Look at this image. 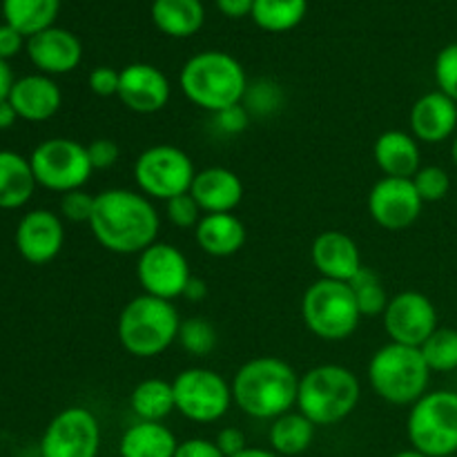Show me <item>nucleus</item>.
I'll use <instances>...</instances> for the list:
<instances>
[{"mask_svg": "<svg viewBox=\"0 0 457 457\" xmlns=\"http://www.w3.org/2000/svg\"><path fill=\"white\" fill-rule=\"evenodd\" d=\"M89 228L107 253L141 254L159 241L161 217L141 192L110 187L96 195Z\"/></svg>", "mask_w": 457, "mask_h": 457, "instance_id": "f257e3e1", "label": "nucleus"}, {"mask_svg": "<svg viewBox=\"0 0 457 457\" xmlns=\"http://www.w3.org/2000/svg\"><path fill=\"white\" fill-rule=\"evenodd\" d=\"M299 375L279 357L248 360L232 379V400L254 420H277L297 406Z\"/></svg>", "mask_w": 457, "mask_h": 457, "instance_id": "f03ea898", "label": "nucleus"}, {"mask_svg": "<svg viewBox=\"0 0 457 457\" xmlns=\"http://www.w3.org/2000/svg\"><path fill=\"white\" fill-rule=\"evenodd\" d=\"M179 85L192 105L210 114L244 103L250 87L244 65L235 56L219 49H205L187 58L181 67Z\"/></svg>", "mask_w": 457, "mask_h": 457, "instance_id": "7ed1b4c3", "label": "nucleus"}, {"mask_svg": "<svg viewBox=\"0 0 457 457\" xmlns=\"http://www.w3.org/2000/svg\"><path fill=\"white\" fill-rule=\"evenodd\" d=\"M181 317L177 306L168 299L138 295L129 299L119 315V342L125 351L138 360L159 357L177 342Z\"/></svg>", "mask_w": 457, "mask_h": 457, "instance_id": "20e7f679", "label": "nucleus"}, {"mask_svg": "<svg viewBox=\"0 0 457 457\" xmlns=\"http://www.w3.org/2000/svg\"><path fill=\"white\" fill-rule=\"evenodd\" d=\"M361 386L357 375L342 364H320L299 378L297 409L315 427H333L355 413Z\"/></svg>", "mask_w": 457, "mask_h": 457, "instance_id": "39448f33", "label": "nucleus"}, {"mask_svg": "<svg viewBox=\"0 0 457 457\" xmlns=\"http://www.w3.org/2000/svg\"><path fill=\"white\" fill-rule=\"evenodd\" d=\"M369 382L375 395L395 406H413L428 393L431 369L420 348L388 342L369 361Z\"/></svg>", "mask_w": 457, "mask_h": 457, "instance_id": "423d86ee", "label": "nucleus"}, {"mask_svg": "<svg viewBox=\"0 0 457 457\" xmlns=\"http://www.w3.org/2000/svg\"><path fill=\"white\" fill-rule=\"evenodd\" d=\"M302 317L315 337L324 342H344L357 330L361 312L351 284L317 279L303 293Z\"/></svg>", "mask_w": 457, "mask_h": 457, "instance_id": "0eeeda50", "label": "nucleus"}, {"mask_svg": "<svg viewBox=\"0 0 457 457\" xmlns=\"http://www.w3.org/2000/svg\"><path fill=\"white\" fill-rule=\"evenodd\" d=\"M406 433L415 451L427 457L457 455V393L428 391L411 406Z\"/></svg>", "mask_w": 457, "mask_h": 457, "instance_id": "6e6552de", "label": "nucleus"}, {"mask_svg": "<svg viewBox=\"0 0 457 457\" xmlns=\"http://www.w3.org/2000/svg\"><path fill=\"white\" fill-rule=\"evenodd\" d=\"M196 172L190 156L177 145H152L134 161V181L147 199L170 201L187 195Z\"/></svg>", "mask_w": 457, "mask_h": 457, "instance_id": "1a4fd4ad", "label": "nucleus"}, {"mask_svg": "<svg viewBox=\"0 0 457 457\" xmlns=\"http://www.w3.org/2000/svg\"><path fill=\"white\" fill-rule=\"evenodd\" d=\"M36 183L52 192L83 190L85 183L92 179V161L87 145L74 138H47L34 147L29 156Z\"/></svg>", "mask_w": 457, "mask_h": 457, "instance_id": "9d476101", "label": "nucleus"}, {"mask_svg": "<svg viewBox=\"0 0 457 457\" xmlns=\"http://www.w3.org/2000/svg\"><path fill=\"white\" fill-rule=\"evenodd\" d=\"M172 388L179 413L196 424L219 422L235 402L232 384H228V379L217 370L201 366L181 370L172 379Z\"/></svg>", "mask_w": 457, "mask_h": 457, "instance_id": "9b49d317", "label": "nucleus"}, {"mask_svg": "<svg viewBox=\"0 0 457 457\" xmlns=\"http://www.w3.org/2000/svg\"><path fill=\"white\" fill-rule=\"evenodd\" d=\"M101 449V424L85 406H70L54 415L40 437L43 457H96Z\"/></svg>", "mask_w": 457, "mask_h": 457, "instance_id": "f8f14e48", "label": "nucleus"}, {"mask_svg": "<svg viewBox=\"0 0 457 457\" xmlns=\"http://www.w3.org/2000/svg\"><path fill=\"white\" fill-rule=\"evenodd\" d=\"M137 277L143 293L174 302V299L183 297V290L192 279V272L187 257L177 245L156 241L138 254Z\"/></svg>", "mask_w": 457, "mask_h": 457, "instance_id": "ddd939ff", "label": "nucleus"}, {"mask_svg": "<svg viewBox=\"0 0 457 457\" xmlns=\"http://www.w3.org/2000/svg\"><path fill=\"white\" fill-rule=\"evenodd\" d=\"M384 330L391 342L420 348L440 326L431 299L418 290H404L391 297L382 315Z\"/></svg>", "mask_w": 457, "mask_h": 457, "instance_id": "4468645a", "label": "nucleus"}, {"mask_svg": "<svg viewBox=\"0 0 457 457\" xmlns=\"http://www.w3.org/2000/svg\"><path fill=\"white\" fill-rule=\"evenodd\" d=\"M422 208L424 201L415 190L413 179L384 177L369 192V214L384 230H406L418 221Z\"/></svg>", "mask_w": 457, "mask_h": 457, "instance_id": "2eb2a0df", "label": "nucleus"}, {"mask_svg": "<svg viewBox=\"0 0 457 457\" xmlns=\"http://www.w3.org/2000/svg\"><path fill=\"white\" fill-rule=\"evenodd\" d=\"M119 101L137 114H156L172 96L170 80L159 67L150 62H132L120 70Z\"/></svg>", "mask_w": 457, "mask_h": 457, "instance_id": "dca6fc26", "label": "nucleus"}, {"mask_svg": "<svg viewBox=\"0 0 457 457\" xmlns=\"http://www.w3.org/2000/svg\"><path fill=\"white\" fill-rule=\"evenodd\" d=\"M65 244V228L52 210H31L16 228V248L34 266L54 262Z\"/></svg>", "mask_w": 457, "mask_h": 457, "instance_id": "f3484780", "label": "nucleus"}, {"mask_svg": "<svg viewBox=\"0 0 457 457\" xmlns=\"http://www.w3.org/2000/svg\"><path fill=\"white\" fill-rule=\"evenodd\" d=\"M27 56L43 74H70L83 61V45L71 31L62 27H49L27 38Z\"/></svg>", "mask_w": 457, "mask_h": 457, "instance_id": "a211bd4d", "label": "nucleus"}, {"mask_svg": "<svg viewBox=\"0 0 457 457\" xmlns=\"http://www.w3.org/2000/svg\"><path fill=\"white\" fill-rule=\"evenodd\" d=\"M311 259L321 279L346 281V284L364 268L355 239L339 230H326L317 235L312 241Z\"/></svg>", "mask_w": 457, "mask_h": 457, "instance_id": "6ab92c4d", "label": "nucleus"}, {"mask_svg": "<svg viewBox=\"0 0 457 457\" xmlns=\"http://www.w3.org/2000/svg\"><path fill=\"white\" fill-rule=\"evenodd\" d=\"M411 134L422 143L446 141L457 129V103L440 89L420 96L409 114Z\"/></svg>", "mask_w": 457, "mask_h": 457, "instance_id": "aec40b11", "label": "nucleus"}, {"mask_svg": "<svg viewBox=\"0 0 457 457\" xmlns=\"http://www.w3.org/2000/svg\"><path fill=\"white\" fill-rule=\"evenodd\" d=\"M9 103L16 110L18 119H25L29 123H43L61 110L62 94L52 76L31 74L22 76L13 83L12 92H9Z\"/></svg>", "mask_w": 457, "mask_h": 457, "instance_id": "412c9836", "label": "nucleus"}, {"mask_svg": "<svg viewBox=\"0 0 457 457\" xmlns=\"http://www.w3.org/2000/svg\"><path fill=\"white\" fill-rule=\"evenodd\" d=\"M190 195L204 214L232 212L244 199V181L230 168L212 165L196 172Z\"/></svg>", "mask_w": 457, "mask_h": 457, "instance_id": "4be33fe9", "label": "nucleus"}, {"mask_svg": "<svg viewBox=\"0 0 457 457\" xmlns=\"http://www.w3.org/2000/svg\"><path fill=\"white\" fill-rule=\"evenodd\" d=\"M373 159L384 177L413 179L422 168V152L418 138L404 129H386L373 145Z\"/></svg>", "mask_w": 457, "mask_h": 457, "instance_id": "5701e85b", "label": "nucleus"}, {"mask_svg": "<svg viewBox=\"0 0 457 457\" xmlns=\"http://www.w3.org/2000/svg\"><path fill=\"white\" fill-rule=\"evenodd\" d=\"M196 244L210 257H232L239 253L248 239L244 221L232 212L204 214L195 230Z\"/></svg>", "mask_w": 457, "mask_h": 457, "instance_id": "b1692460", "label": "nucleus"}, {"mask_svg": "<svg viewBox=\"0 0 457 457\" xmlns=\"http://www.w3.org/2000/svg\"><path fill=\"white\" fill-rule=\"evenodd\" d=\"M150 13L156 29L170 38H190L205 21L201 0H154Z\"/></svg>", "mask_w": 457, "mask_h": 457, "instance_id": "393cba45", "label": "nucleus"}, {"mask_svg": "<svg viewBox=\"0 0 457 457\" xmlns=\"http://www.w3.org/2000/svg\"><path fill=\"white\" fill-rule=\"evenodd\" d=\"M36 177L29 159L12 150H0V208H22L36 190Z\"/></svg>", "mask_w": 457, "mask_h": 457, "instance_id": "a878e982", "label": "nucleus"}, {"mask_svg": "<svg viewBox=\"0 0 457 457\" xmlns=\"http://www.w3.org/2000/svg\"><path fill=\"white\" fill-rule=\"evenodd\" d=\"M177 436L163 422H137L123 433L120 457H174Z\"/></svg>", "mask_w": 457, "mask_h": 457, "instance_id": "bb28decb", "label": "nucleus"}, {"mask_svg": "<svg viewBox=\"0 0 457 457\" xmlns=\"http://www.w3.org/2000/svg\"><path fill=\"white\" fill-rule=\"evenodd\" d=\"M129 409L138 422H163L177 411L172 382L159 378L138 382L129 393Z\"/></svg>", "mask_w": 457, "mask_h": 457, "instance_id": "cd10ccee", "label": "nucleus"}, {"mask_svg": "<svg viewBox=\"0 0 457 457\" xmlns=\"http://www.w3.org/2000/svg\"><path fill=\"white\" fill-rule=\"evenodd\" d=\"M61 12V0H3V16L7 25L25 38L49 29Z\"/></svg>", "mask_w": 457, "mask_h": 457, "instance_id": "c85d7f7f", "label": "nucleus"}, {"mask_svg": "<svg viewBox=\"0 0 457 457\" xmlns=\"http://www.w3.org/2000/svg\"><path fill=\"white\" fill-rule=\"evenodd\" d=\"M317 427L297 411V413H286L281 418L272 420L270 433H268V440H270V449L281 457H295L302 455L311 449L312 440H315Z\"/></svg>", "mask_w": 457, "mask_h": 457, "instance_id": "c756f323", "label": "nucleus"}, {"mask_svg": "<svg viewBox=\"0 0 457 457\" xmlns=\"http://www.w3.org/2000/svg\"><path fill=\"white\" fill-rule=\"evenodd\" d=\"M308 0H254L253 21L270 34H284L295 29L303 21Z\"/></svg>", "mask_w": 457, "mask_h": 457, "instance_id": "7c9ffc66", "label": "nucleus"}, {"mask_svg": "<svg viewBox=\"0 0 457 457\" xmlns=\"http://www.w3.org/2000/svg\"><path fill=\"white\" fill-rule=\"evenodd\" d=\"M348 284H351L353 295H355L361 317L384 315L391 297H388L386 286L379 279V275H375L369 268H361Z\"/></svg>", "mask_w": 457, "mask_h": 457, "instance_id": "2f4dec72", "label": "nucleus"}, {"mask_svg": "<svg viewBox=\"0 0 457 457\" xmlns=\"http://www.w3.org/2000/svg\"><path fill=\"white\" fill-rule=\"evenodd\" d=\"M420 353L431 373H453L457 370V330L437 328L420 346Z\"/></svg>", "mask_w": 457, "mask_h": 457, "instance_id": "473e14b6", "label": "nucleus"}, {"mask_svg": "<svg viewBox=\"0 0 457 457\" xmlns=\"http://www.w3.org/2000/svg\"><path fill=\"white\" fill-rule=\"evenodd\" d=\"M177 342L192 357H208L217 348V328L205 317L181 320Z\"/></svg>", "mask_w": 457, "mask_h": 457, "instance_id": "72a5a7b5", "label": "nucleus"}, {"mask_svg": "<svg viewBox=\"0 0 457 457\" xmlns=\"http://www.w3.org/2000/svg\"><path fill=\"white\" fill-rule=\"evenodd\" d=\"M413 186L424 204H437L449 195L451 177L440 165H427V168L418 170V174L413 177Z\"/></svg>", "mask_w": 457, "mask_h": 457, "instance_id": "f704fd0d", "label": "nucleus"}, {"mask_svg": "<svg viewBox=\"0 0 457 457\" xmlns=\"http://www.w3.org/2000/svg\"><path fill=\"white\" fill-rule=\"evenodd\" d=\"M165 214H168L170 223H172L174 228H179V230H196L201 217H204L199 204L192 199L190 192L165 201Z\"/></svg>", "mask_w": 457, "mask_h": 457, "instance_id": "c9c22d12", "label": "nucleus"}, {"mask_svg": "<svg viewBox=\"0 0 457 457\" xmlns=\"http://www.w3.org/2000/svg\"><path fill=\"white\" fill-rule=\"evenodd\" d=\"M436 83L442 94L457 103V43L446 45L436 58Z\"/></svg>", "mask_w": 457, "mask_h": 457, "instance_id": "e433bc0d", "label": "nucleus"}, {"mask_svg": "<svg viewBox=\"0 0 457 457\" xmlns=\"http://www.w3.org/2000/svg\"><path fill=\"white\" fill-rule=\"evenodd\" d=\"M94 201H96V195H87L85 190L65 192L61 199V214L70 219L71 223H89L94 212Z\"/></svg>", "mask_w": 457, "mask_h": 457, "instance_id": "4c0bfd02", "label": "nucleus"}, {"mask_svg": "<svg viewBox=\"0 0 457 457\" xmlns=\"http://www.w3.org/2000/svg\"><path fill=\"white\" fill-rule=\"evenodd\" d=\"M87 154L94 170H110L112 165L119 163L120 147L114 138H94L87 145Z\"/></svg>", "mask_w": 457, "mask_h": 457, "instance_id": "58836bf2", "label": "nucleus"}, {"mask_svg": "<svg viewBox=\"0 0 457 457\" xmlns=\"http://www.w3.org/2000/svg\"><path fill=\"white\" fill-rule=\"evenodd\" d=\"M89 89H92L96 96L101 98H110L119 94V83H120V71L114 70V67H94L89 71Z\"/></svg>", "mask_w": 457, "mask_h": 457, "instance_id": "ea45409f", "label": "nucleus"}, {"mask_svg": "<svg viewBox=\"0 0 457 457\" xmlns=\"http://www.w3.org/2000/svg\"><path fill=\"white\" fill-rule=\"evenodd\" d=\"M214 125H217L219 129H221L223 134H241L248 129L250 125V112L245 110L244 103H239V105H232V107H226V110L217 112L214 114Z\"/></svg>", "mask_w": 457, "mask_h": 457, "instance_id": "a19ab883", "label": "nucleus"}, {"mask_svg": "<svg viewBox=\"0 0 457 457\" xmlns=\"http://www.w3.org/2000/svg\"><path fill=\"white\" fill-rule=\"evenodd\" d=\"M245 110L248 112H266L270 107H277L279 103V92H277V85L272 83H259V85H250L248 92H245Z\"/></svg>", "mask_w": 457, "mask_h": 457, "instance_id": "79ce46f5", "label": "nucleus"}, {"mask_svg": "<svg viewBox=\"0 0 457 457\" xmlns=\"http://www.w3.org/2000/svg\"><path fill=\"white\" fill-rule=\"evenodd\" d=\"M174 457H226L219 451L217 442L205 440V437H190L186 442H179Z\"/></svg>", "mask_w": 457, "mask_h": 457, "instance_id": "37998d69", "label": "nucleus"}, {"mask_svg": "<svg viewBox=\"0 0 457 457\" xmlns=\"http://www.w3.org/2000/svg\"><path fill=\"white\" fill-rule=\"evenodd\" d=\"M217 446L226 457H235L239 455L241 451L248 449V440H245V433L237 427H228L221 428L217 436Z\"/></svg>", "mask_w": 457, "mask_h": 457, "instance_id": "c03bdc74", "label": "nucleus"}, {"mask_svg": "<svg viewBox=\"0 0 457 457\" xmlns=\"http://www.w3.org/2000/svg\"><path fill=\"white\" fill-rule=\"evenodd\" d=\"M22 45L25 43V36L21 34L18 29H13L12 25H0V58L3 61H9V58L16 56L18 52L22 49Z\"/></svg>", "mask_w": 457, "mask_h": 457, "instance_id": "a18cd8bd", "label": "nucleus"}, {"mask_svg": "<svg viewBox=\"0 0 457 457\" xmlns=\"http://www.w3.org/2000/svg\"><path fill=\"white\" fill-rule=\"evenodd\" d=\"M254 0H217V9L228 18H244L253 13Z\"/></svg>", "mask_w": 457, "mask_h": 457, "instance_id": "49530a36", "label": "nucleus"}, {"mask_svg": "<svg viewBox=\"0 0 457 457\" xmlns=\"http://www.w3.org/2000/svg\"><path fill=\"white\" fill-rule=\"evenodd\" d=\"M208 293H210L208 284H205L201 277H192V279L187 281L186 290H183V299H187V302L192 303H199L208 297Z\"/></svg>", "mask_w": 457, "mask_h": 457, "instance_id": "de8ad7c7", "label": "nucleus"}, {"mask_svg": "<svg viewBox=\"0 0 457 457\" xmlns=\"http://www.w3.org/2000/svg\"><path fill=\"white\" fill-rule=\"evenodd\" d=\"M13 83H16V80H13L12 67H9L7 61L0 58V101L9 98V92H12Z\"/></svg>", "mask_w": 457, "mask_h": 457, "instance_id": "09e8293b", "label": "nucleus"}, {"mask_svg": "<svg viewBox=\"0 0 457 457\" xmlns=\"http://www.w3.org/2000/svg\"><path fill=\"white\" fill-rule=\"evenodd\" d=\"M18 114L13 110V105L9 103V98L0 101V129H9L13 123H16Z\"/></svg>", "mask_w": 457, "mask_h": 457, "instance_id": "8fccbe9b", "label": "nucleus"}, {"mask_svg": "<svg viewBox=\"0 0 457 457\" xmlns=\"http://www.w3.org/2000/svg\"><path fill=\"white\" fill-rule=\"evenodd\" d=\"M235 457H281L279 453H275L272 449H259V446H248L245 451H241L239 455Z\"/></svg>", "mask_w": 457, "mask_h": 457, "instance_id": "3c124183", "label": "nucleus"}, {"mask_svg": "<svg viewBox=\"0 0 457 457\" xmlns=\"http://www.w3.org/2000/svg\"><path fill=\"white\" fill-rule=\"evenodd\" d=\"M393 457H427V455L420 453V451L415 449H409V451H400V453H395Z\"/></svg>", "mask_w": 457, "mask_h": 457, "instance_id": "603ef678", "label": "nucleus"}, {"mask_svg": "<svg viewBox=\"0 0 457 457\" xmlns=\"http://www.w3.org/2000/svg\"><path fill=\"white\" fill-rule=\"evenodd\" d=\"M451 159H453V163L457 168V137L453 138V145H451Z\"/></svg>", "mask_w": 457, "mask_h": 457, "instance_id": "864d4df0", "label": "nucleus"}, {"mask_svg": "<svg viewBox=\"0 0 457 457\" xmlns=\"http://www.w3.org/2000/svg\"><path fill=\"white\" fill-rule=\"evenodd\" d=\"M449 457H457V455H449Z\"/></svg>", "mask_w": 457, "mask_h": 457, "instance_id": "5fc2aeb1", "label": "nucleus"}]
</instances>
